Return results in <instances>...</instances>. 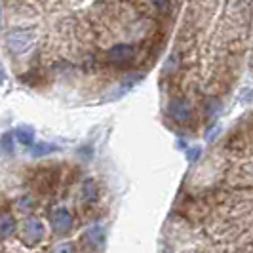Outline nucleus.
<instances>
[{
    "mask_svg": "<svg viewBox=\"0 0 253 253\" xmlns=\"http://www.w3.org/2000/svg\"><path fill=\"white\" fill-rule=\"evenodd\" d=\"M135 59V50L129 44H114L107 50V61L114 67H127Z\"/></svg>",
    "mask_w": 253,
    "mask_h": 253,
    "instance_id": "20e7f679",
    "label": "nucleus"
},
{
    "mask_svg": "<svg viewBox=\"0 0 253 253\" xmlns=\"http://www.w3.org/2000/svg\"><path fill=\"white\" fill-rule=\"evenodd\" d=\"M17 230V221L10 211H0V240L12 238Z\"/></svg>",
    "mask_w": 253,
    "mask_h": 253,
    "instance_id": "0eeeda50",
    "label": "nucleus"
},
{
    "mask_svg": "<svg viewBox=\"0 0 253 253\" xmlns=\"http://www.w3.org/2000/svg\"><path fill=\"white\" fill-rule=\"evenodd\" d=\"M168 114L173 122L187 124L192 118V107L185 97H175V99H169V103H168Z\"/></svg>",
    "mask_w": 253,
    "mask_h": 253,
    "instance_id": "39448f33",
    "label": "nucleus"
},
{
    "mask_svg": "<svg viewBox=\"0 0 253 253\" xmlns=\"http://www.w3.org/2000/svg\"><path fill=\"white\" fill-rule=\"evenodd\" d=\"M151 2L152 6L160 12H168V8H169V0H151Z\"/></svg>",
    "mask_w": 253,
    "mask_h": 253,
    "instance_id": "2eb2a0df",
    "label": "nucleus"
},
{
    "mask_svg": "<svg viewBox=\"0 0 253 253\" xmlns=\"http://www.w3.org/2000/svg\"><path fill=\"white\" fill-rule=\"evenodd\" d=\"M53 253H75V244L63 242V244H59V246L53 248Z\"/></svg>",
    "mask_w": 253,
    "mask_h": 253,
    "instance_id": "ddd939ff",
    "label": "nucleus"
},
{
    "mask_svg": "<svg viewBox=\"0 0 253 253\" xmlns=\"http://www.w3.org/2000/svg\"><path fill=\"white\" fill-rule=\"evenodd\" d=\"M103 238H105V230H103V227H99V225L89 227L88 230L84 232V236H82L84 244H86L88 248H91V250L99 248V246L103 244Z\"/></svg>",
    "mask_w": 253,
    "mask_h": 253,
    "instance_id": "6e6552de",
    "label": "nucleus"
},
{
    "mask_svg": "<svg viewBox=\"0 0 253 253\" xmlns=\"http://www.w3.org/2000/svg\"><path fill=\"white\" fill-rule=\"evenodd\" d=\"M44 234H46V228L44 223L35 215H29L21 225V242L25 244L27 248H35L37 244L44 240Z\"/></svg>",
    "mask_w": 253,
    "mask_h": 253,
    "instance_id": "f03ea898",
    "label": "nucleus"
},
{
    "mask_svg": "<svg viewBox=\"0 0 253 253\" xmlns=\"http://www.w3.org/2000/svg\"><path fill=\"white\" fill-rule=\"evenodd\" d=\"M13 135L12 133H6L4 137H2V141H0V147L4 149L6 152H12V149H13Z\"/></svg>",
    "mask_w": 253,
    "mask_h": 253,
    "instance_id": "4468645a",
    "label": "nucleus"
},
{
    "mask_svg": "<svg viewBox=\"0 0 253 253\" xmlns=\"http://www.w3.org/2000/svg\"><path fill=\"white\" fill-rule=\"evenodd\" d=\"M50 225L57 236L69 234L75 227V219H73L71 210L65 208V206H55L50 211Z\"/></svg>",
    "mask_w": 253,
    "mask_h": 253,
    "instance_id": "7ed1b4c3",
    "label": "nucleus"
},
{
    "mask_svg": "<svg viewBox=\"0 0 253 253\" xmlns=\"http://www.w3.org/2000/svg\"><path fill=\"white\" fill-rule=\"evenodd\" d=\"M179 63H181V55H179V53H171V55L168 57V61H166V73L177 71Z\"/></svg>",
    "mask_w": 253,
    "mask_h": 253,
    "instance_id": "9b49d317",
    "label": "nucleus"
},
{
    "mask_svg": "<svg viewBox=\"0 0 253 253\" xmlns=\"http://www.w3.org/2000/svg\"><path fill=\"white\" fill-rule=\"evenodd\" d=\"M6 50L13 55H23L31 50V46L35 44V33L29 27H13L6 33L4 37Z\"/></svg>",
    "mask_w": 253,
    "mask_h": 253,
    "instance_id": "f257e3e1",
    "label": "nucleus"
},
{
    "mask_svg": "<svg viewBox=\"0 0 253 253\" xmlns=\"http://www.w3.org/2000/svg\"><path fill=\"white\" fill-rule=\"evenodd\" d=\"M33 204H35L33 196H31V194H25V196H21V198L17 200V208H19L21 211H27V210L33 208Z\"/></svg>",
    "mask_w": 253,
    "mask_h": 253,
    "instance_id": "f8f14e48",
    "label": "nucleus"
},
{
    "mask_svg": "<svg viewBox=\"0 0 253 253\" xmlns=\"http://www.w3.org/2000/svg\"><path fill=\"white\" fill-rule=\"evenodd\" d=\"M2 80H4V75H2V71H0V84H2Z\"/></svg>",
    "mask_w": 253,
    "mask_h": 253,
    "instance_id": "f3484780",
    "label": "nucleus"
},
{
    "mask_svg": "<svg viewBox=\"0 0 253 253\" xmlns=\"http://www.w3.org/2000/svg\"><path fill=\"white\" fill-rule=\"evenodd\" d=\"M160 253H171V252H169V250H162Z\"/></svg>",
    "mask_w": 253,
    "mask_h": 253,
    "instance_id": "a211bd4d",
    "label": "nucleus"
},
{
    "mask_svg": "<svg viewBox=\"0 0 253 253\" xmlns=\"http://www.w3.org/2000/svg\"><path fill=\"white\" fill-rule=\"evenodd\" d=\"M198 156H200V149H198V147H192V149L187 151V158H189L190 162H196Z\"/></svg>",
    "mask_w": 253,
    "mask_h": 253,
    "instance_id": "dca6fc26",
    "label": "nucleus"
},
{
    "mask_svg": "<svg viewBox=\"0 0 253 253\" xmlns=\"http://www.w3.org/2000/svg\"><path fill=\"white\" fill-rule=\"evenodd\" d=\"M13 139H17V143H21V145H25V147H33L35 143V133H33V129H29V127H19V129H15V133H13Z\"/></svg>",
    "mask_w": 253,
    "mask_h": 253,
    "instance_id": "1a4fd4ad",
    "label": "nucleus"
},
{
    "mask_svg": "<svg viewBox=\"0 0 253 253\" xmlns=\"http://www.w3.org/2000/svg\"><path fill=\"white\" fill-rule=\"evenodd\" d=\"M53 151H55V147L50 145V143H37V145H33V147H31V154H33V156H37V158L46 156V154H51Z\"/></svg>",
    "mask_w": 253,
    "mask_h": 253,
    "instance_id": "9d476101",
    "label": "nucleus"
},
{
    "mask_svg": "<svg viewBox=\"0 0 253 253\" xmlns=\"http://www.w3.org/2000/svg\"><path fill=\"white\" fill-rule=\"evenodd\" d=\"M80 204L82 206H93V204L97 202V198H99V190H97V185H95V181L93 179H84L82 181V185H80Z\"/></svg>",
    "mask_w": 253,
    "mask_h": 253,
    "instance_id": "423d86ee",
    "label": "nucleus"
}]
</instances>
